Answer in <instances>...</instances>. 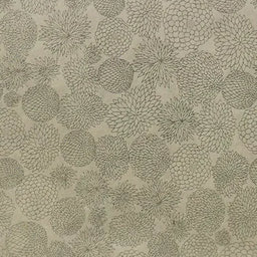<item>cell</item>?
<instances>
[{
    "label": "cell",
    "mask_w": 257,
    "mask_h": 257,
    "mask_svg": "<svg viewBox=\"0 0 257 257\" xmlns=\"http://www.w3.org/2000/svg\"><path fill=\"white\" fill-rule=\"evenodd\" d=\"M162 104V98L155 88L136 85L110 101L105 121L115 136L138 138L154 126Z\"/></svg>",
    "instance_id": "1"
},
{
    "label": "cell",
    "mask_w": 257,
    "mask_h": 257,
    "mask_svg": "<svg viewBox=\"0 0 257 257\" xmlns=\"http://www.w3.org/2000/svg\"><path fill=\"white\" fill-rule=\"evenodd\" d=\"M166 40L181 51H194L213 36L215 17L205 0H174L164 11Z\"/></svg>",
    "instance_id": "2"
},
{
    "label": "cell",
    "mask_w": 257,
    "mask_h": 257,
    "mask_svg": "<svg viewBox=\"0 0 257 257\" xmlns=\"http://www.w3.org/2000/svg\"><path fill=\"white\" fill-rule=\"evenodd\" d=\"M215 57L226 70L252 68L257 59V33L251 20L235 13L215 21L213 30Z\"/></svg>",
    "instance_id": "3"
},
{
    "label": "cell",
    "mask_w": 257,
    "mask_h": 257,
    "mask_svg": "<svg viewBox=\"0 0 257 257\" xmlns=\"http://www.w3.org/2000/svg\"><path fill=\"white\" fill-rule=\"evenodd\" d=\"M223 80L222 66L208 51H190L179 59L176 82L181 97L191 105L203 106L214 100L221 92Z\"/></svg>",
    "instance_id": "4"
},
{
    "label": "cell",
    "mask_w": 257,
    "mask_h": 257,
    "mask_svg": "<svg viewBox=\"0 0 257 257\" xmlns=\"http://www.w3.org/2000/svg\"><path fill=\"white\" fill-rule=\"evenodd\" d=\"M38 32V39L50 54L71 57L90 39L91 21L84 12L55 10L43 20Z\"/></svg>",
    "instance_id": "5"
},
{
    "label": "cell",
    "mask_w": 257,
    "mask_h": 257,
    "mask_svg": "<svg viewBox=\"0 0 257 257\" xmlns=\"http://www.w3.org/2000/svg\"><path fill=\"white\" fill-rule=\"evenodd\" d=\"M178 50L160 37L141 41L134 50L133 68L142 84L152 88H170L176 82Z\"/></svg>",
    "instance_id": "6"
},
{
    "label": "cell",
    "mask_w": 257,
    "mask_h": 257,
    "mask_svg": "<svg viewBox=\"0 0 257 257\" xmlns=\"http://www.w3.org/2000/svg\"><path fill=\"white\" fill-rule=\"evenodd\" d=\"M197 138L209 153L222 154L232 146L236 118L232 107L223 100H212L202 106L198 115Z\"/></svg>",
    "instance_id": "7"
},
{
    "label": "cell",
    "mask_w": 257,
    "mask_h": 257,
    "mask_svg": "<svg viewBox=\"0 0 257 257\" xmlns=\"http://www.w3.org/2000/svg\"><path fill=\"white\" fill-rule=\"evenodd\" d=\"M170 177L181 191L203 188L212 175L210 153L195 143L183 144L171 157Z\"/></svg>",
    "instance_id": "8"
},
{
    "label": "cell",
    "mask_w": 257,
    "mask_h": 257,
    "mask_svg": "<svg viewBox=\"0 0 257 257\" xmlns=\"http://www.w3.org/2000/svg\"><path fill=\"white\" fill-rule=\"evenodd\" d=\"M14 201L21 214L39 222L49 217L58 201V189L50 177L31 173L15 188Z\"/></svg>",
    "instance_id": "9"
},
{
    "label": "cell",
    "mask_w": 257,
    "mask_h": 257,
    "mask_svg": "<svg viewBox=\"0 0 257 257\" xmlns=\"http://www.w3.org/2000/svg\"><path fill=\"white\" fill-rule=\"evenodd\" d=\"M107 104L93 92H69L60 97L57 122L68 131H88L105 120Z\"/></svg>",
    "instance_id": "10"
},
{
    "label": "cell",
    "mask_w": 257,
    "mask_h": 257,
    "mask_svg": "<svg viewBox=\"0 0 257 257\" xmlns=\"http://www.w3.org/2000/svg\"><path fill=\"white\" fill-rule=\"evenodd\" d=\"M60 134L52 123H35L26 132L19 150L20 163L32 173L48 170L60 154Z\"/></svg>",
    "instance_id": "11"
},
{
    "label": "cell",
    "mask_w": 257,
    "mask_h": 257,
    "mask_svg": "<svg viewBox=\"0 0 257 257\" xmlns=\"http://www.w3.org/2000/svg\"><path fill=\"white\" fill-rule=\"evenodd\" d=\"M128 150L130 167L144 182L161 179L170 167L172 156L167 143L155 134L146 133L138 137Z\"/></svg>",
    "instance_id": "12"
},
{
    "label": "cell",
    "mask_w": 257,
    "mask_h": 257,
    "mask_svg": "<svg viewBox=\"0 0 257 257\" xmlns=\"http://www.w3.org/2000/svg\"><path fill=\"white\" fill-rule=\"evenodd\" d=\"M197 113L181 96L170 98L162 104L157 117V130L168 144L183 145L196 136Z\"/></svg>",
    "instance_id": "13"
},
{
    "label": "cell",
    "mask_w": 257,
    "mask_h": 257,
    "mask_svg": "<svg viewBox=\"0 0 257 257\" xmlns=\"http://www.w3.org/2000/svg\"><path fill=\"white\" fill-rule=\"evenodd\" d=\"M185 214L193 230L211 235L223 224L226 207L215 190L200 188L188 197Z\"/></svg>",
    "instance_id": "14"
},
{
    "label": "cell",
    "mask_w": 257,
    "mask_h": 257,
    "mask_svg": "<svg viewBox=\"0 0 257 257\" xmlns=\"http://www.w3.org/2000/svg\"><path fill=\"white\" fill-rule=\"evenodd\" d=\"M38 28L31 14L14 9L0 20V41L6 52L27 56L38 40Z\"/></svg>",
    "instance_id": "15"
},
{
    "label": "cell",
    "mask_w": 257,
    "mask_h": 257,
    "mask_svg": "<svg viewBox=\"0 0 257 257\" xmlns=\"http://www.w3.org/2000/svg\"><path fill=\"white\" fill-rule=\"evenodd\" d=\"M156 222L144 212L131 211L114 216L108 224V235L113 245L135 248L148 242L155 233Z\"/></svg>",
    "instance_id": "16"
},
{
    "label": "cell",
    "mask_w": 257,
    "mask_h": 257,
    "mask_svg": "<svg viewBox=\"0 0 257 257\" xmlns=\"http://www.w3.org/2000/svg\"><path fill=\"white\" fill-rule=\"evenodd\" d=\"M249 166L248 160L236 151L222 153L212 168L215 191L224 198L237 195L247 184Z\"/></svg>",
    "instance_id": "17"
},
{
    "label": "cell",
    "mask_w": 257,
    "mask_h": 257,
    "mask_svg": "<svg viewBox=\"0 0 257 257\" xmlns=\"http://www.w3.org/2000/svg\"><path fill=\"white\" fill-rule=\"evenodd\" d=\"M181 202L182 191L168 180L149 182L138 193V205L141 211L154 220H162L176 212Z\"/></svg>",
    "instance_id": "18"
},
{
    "label": "cell",
    "mask_w": 257,
    "mask_h": 257,
    "mask_svg": "<svg viewBox=\"0 0 257 257\" xmlns=\"http://www.w3.org/2000/svg\"><path fill=\"white\" fill-rule=\"evenodd\" d=\"M4 246L10 257H44L48 247L45 228L35 221H21L10 227Z\"/></svg>",
    "instance_id": "19"
},
{
    "label": "cell",
    "mask_w": 257,
    "mask_h": 257,
    "mask_svg": "<svg viewBox=\"0 0 257 257\" xmlns=\"http://www.w3.org/2000/svg\"><path fill=\"white\" fill-rule=\"evenodd\" d=\"M228 227L238 240L257 237V188H243L228 207Z\"/></svg>",
    "instance_id": "20"
},
{
    "label": "cell",
    "mask_w": 257,
    "mask_h": 257,
    "mask_svg": "<svg viewBox=\"0 0 257 257\" xmlns=\"http://www.w3.org/2000/svg\"><path fill=\"white\" fill-rule=\"evenodd\" d=\"M94 163L108 181H119L130 168V150L124 139L105 135L95 142Z\"/></svg>",
    "instance_id": "21"
},
{
    "label": "cell",
    "mask_w": 257,
    "mask_h": 257,
    "mask_svg": "<svg viewBox=\"0 0 257 257\" xmlns=\"http://www.w3.org/2000/svg\"><path fill=\"white\" fill-rule=\"evenodd\" d=\"M126 23L143 39L155 37L161 29L164 7L161 0H125Z\"/></svg>",
    "instance_id": "22"
},
{
    "label": "cell",
    "mask_w": 257,
    "mask_h": 257,
    "mask_svg": "<svg viewBox=\"0 0 257 257\" xmlns=\"http://www.w3.org/2000/svg\"><path fill=\"white\" fill-rule=\"evenodd\" d=\"M134 33L127 23L118 17L103 18L96 26L94 44L102 54L109 57H119L131 47Z\"/></svg>",
    "instance_id": "23"
},
{
    "label": "cell",
    "mask_w": 257,
    "mask_h": 257,
    "mask_svg": "<svg viewBox=\"0 0 257 257\" xmlns=\"http://www.w3.org/2000/svg\"><path fill=\"white\" fill-rule=\"evenodd\" d=\"M21 103L23 112L30 120L45 123L56 117L60 97L51 85L36 84L24 92Z\"/></svg>",
    "instance_id": "24"
},
{
    "label": "cell",
    "mask_w": 257,
    "mask_h": 257,
    "mask_svg": "<svg viewBox=\"0 0 257 257\" xmlns=\"http://www.w3.org/2000/svg\"><path fill=\"white\" fill-rule=\"evenodd\" d=\"M221 93L229 106L246 110L257 100V78L246 70L230 71L224 77Z\"/></svg>",
    "instance_id": "25"
},
{
    "label": "cell",
    "mask_w": 257,
    "mask_h": 257,
    "mask_svg": "<svg viewBox=\"0 0 257 257\" xmlns=\"http://www.w3.org/2000/svg\"><path fill=\"white\" fill-rule=\"evenodd\" d=\"M85 221L84 206L76 197H66L57 201L49 215L51 230L59 237L77 234Z\"/></svg>",
    "instance_id": "26"
},
{
    "label": "cell",
    "mask_w": 257,
    "mask_h": 257,
    "mask_svg": "<svg viewBox=\"0 0 257 257\" xmlns=\"http://www.w3.org/2000/svg\"><path fill=\"white\" fill-rule=\"evenodd\" d=\"M75 257H113L114 245L102 228L87 227L69 242Z\"/></svg>",
    "instance_id": "27"
},
{
    "label": "cell",
    "mask_w": 257,
    "mask_h": 257,
    "mask_svg": "<svg viewBox=\"0 0 257 257\" xmlns=\"http://www.w3.org/2000/svg\"><path fill=\"white\" fill-rule=\"evenodd\" d=\"M95 140L88 131H70L60 142V154L72 167H85L94 160Z\"/></svg>",
    "instance_id": "28"
},
{
    "label": "cell",
    "mask_w": 257,
    "mask_h": 257,
    "mask_svg": "<svg viewBox=\"0 0 257 257\" xmlns=\"http://www.w3.org/2000/svg\"><path fill=\"white\" fill-rule=\"evenodd\" d=\"M133 65L120 57H109L97 69L99 86L104 90L120 94L131 88L134 79Z\"/></svg>",
    "instance_id": "29"
},
{
    "label": "cell",
    "mask_w": 257,
    "mask_h": 257,
    "mask_svg": "<svg viewBox=\"0 0 257 257\" xmlns=\"http://www.w3.org/2000/svg\"><path fill=\"white\" fill-rule=\"evenodd\" d=\"M65 84L71 92H93L99 90L97 69L82 57H71L61 67Z\"/></svg>",
    "instance_id": "30"
},
{
    "label": "cell",
    "mask_w": 257,
    "mask_h": 257,
    "mask_svg": "<svg viewBox=\"0 0 257 257\" xmlns=\"http://www.w3.org/2000/svg\"><path fill=\"white\" fill-rule=\"evenodd\" d=\"M108 180L96 170H86L80 174L74 185V193L80 203L87 208L104 204L110 195Z\"/></svg>",
    "instance_id": "31"
},
{
    "label": "cell",
    "mask_w": 257,
    "mask_h": 257,
    "mask_svg": "<svg viewBox=\"0 0 257 257\" xmlns=\"http://www.w3.org/2000/svg\"><path fill=\"white\" fill-rule=\"evenodd\" d=\"M25 136V123L19 113L9 107H0V158L19 151Z\"/></svg>",
    "instance_id": "32"
},
{
    "label": "cell",
    "mask_w": 257,
    "mask_h": 257,
    "mask_svg": "<svg viewBox=\"0 0 257 257\" xmlns=\"http://www.w3.org/2000/svg\"><path fill=\"white\" fill-rule=\"evenodd\" d=\"M31 79L30 63L25 57L6 52L0 57V83L8 91L24 87Z\"/></svg>",
    "instance_id": "33"
},
{
    "label": "cell",
    "mask_w": 257,
    "mask_h": 257,
    "mask_svg": "<svg viewBox=\"0 0 257 257\" xmlns=\"http://www.w3.org/2000/svg\"><path fill=\"white\" fill-rule=\"evenodd\" d=\"M31 80L36 84L50 85L55 82L61 72V66L56 56L40 54L30 62Z\"/></svg>",
    "instance_id": "34"
},
{
    "label": "cell",
    "mask_w": 257,
    "mask_h": 257,
    "mask_svg": "<svg viewBox=\"0 0 257 257\" xmlns=\"http://www.w3.org/2000/svg\"><path fill=\"white\" fill-rule=\"evenodd\" d=\"M139 189L130 181L119 182L110 191L108 204L113 211L125 213L135 211L138 205Z\"/></svg>",
    "instance_id": "35"
},
{
    "label": "cell",
    "mask_w": 257,
    "mask_h": 257,
    "mask_svg": "<svg viewBox=\"0 0 257 257\" xmlns=\"http://www.w3.org/2000/svg\"><path fill=\"white\" fill-rule=\"evenodd\" d=\"M215 241L208 234L196 233L190 235L182 245L181 257H218Z\"/></svg>",
    "instance_id": "36"
},
{
    "label": "cell",
    "mask_w": 257,
    "mask_h": 257,
    "mask_svg": "<svg viewBox=\"0 0 257 257\" xmlns=\"http://www.w3.org/2000/svg\"><path fill=\"white\" fill-rule=\"evenodd\" d=\"M238 136L244 147L257 155V105L246 109L238 124Z\"/></svg>",
    "instance_id": "37"
},
{
    "label": "cell",
    "mask_w": 257,
    "mask_h": 257,
    "mask_svg": "<svg viewBox=\"0 0 257 257\" xmlns=\"http://www.w3.org/2000/svg\"><path fill=\"white\" fill-rule=\"evenodd\" d=\"M160 228L176 241H185L192 232V226L183 212H174L161 220Z\"/></svg>",
    "instance_id": "38"
},
{
    "label": "cell",
    "mask_w": 257,
    "mask_h": 257,
    "mask_svg": "<svg viewBox=\"0 0 257 257\" xmlns=\"http://www.w3.org/2000/svg\"><path fill=\"white\" fill-rule=\"evenodd\" d=\"M24 167L13 158L0 159V189L7 191L16 188L24 179Z\"/></svg>",
    "instance_id": "39"
},
{
    "label": "cell",
    "mask_w": 257,
    "mask_h": 257,
    "mask_svg": "<svg viewBox=\"0 0 257 257\" xmlns=\"http://www.w3.org/2000/svg\"><path fill=\"white\" fill-rule=\"evenodd\" d=\"M149 257H181L176 240L164 232H157L148 241Z\"/></svg>",
    "instance_id": "40"
},
{
    "label": "cell",
    "mask_w": 257,
    "mask_h": 257,
    "mask_svg": "<svg viewBox=\"0 0 257 257\" xmlns=\"http://www.w3.org/2000/svg\"><path fill=\"white\" fill-rule=\"evenodd\" d=\"M50 179L53 181L58 190H68L75 185L77 181V172L72 166L66 163L55 165L49 173Z\"/></svg>",
    "instance_id": "41"
},
{
    "label": "cell",
    "mask_w": 257,
    "mask_h": 257,
    "mask_svg": "<svg viewBox=\"0 0 257 257\" xmlns=\"http://www.w3.org/2000/svg\"><path fill=\"white\" fill-rule=\"evenodd\" d=\"M14 213V201L4 190L0 189V239L6 235L12 226Z\"/></svg>",
    "instance_id": "42"
},
{
    "label": "cell",
    "mask_w": 257,
    "mask_h": 257,
    "mask_svg": "<svg viewBox=\"0 0 257 257\" xmlns=\"http://www.w3.org/2000/svg\"><path fill=\"white\" fill-rule=\"evenodd\" d=\"M218 257H257V243L249 240L230 243L222 249Z\"/></svg>",
    "instance_id": "43"
},
{
    "label": "cell",
    "mask_w": 257,
    "mask_h": 257,
    "mask_svg": "<svg viewBox=\"0 0 257 257\" xmlns=\"http://www.w3.org/2000/svg\"><path fill=\"white\" fill-rule=\"evenodd\" d=\"M59 0H19L23 10L34 15H48L56 10Z\"/></svg>",
    "instance_id": "44"
},
{
    "label": "cell",
    "mask_w": 257,
    "mask_h": 257,
    "mask_svg": "<svg viewBox=\"0 0 257 257\" xmlns=\"http://www.w3.org/2000/svg\"><path fill=\"white\" fill-rule=\"evenodd\" d=\"M95 10L104 18L117 17L125 8V0H93Z\"/></svg>",
    "instance_id": "45"
},
{
    "label": "cell",
    "mask_w": 257,
    "mask_h": 257,
    "mask_svg": "<svg viewBox=\"0 0 257 257\" xmlns=\"http://www.w3.org/2000/svg\"><path fill=\"white\" fill-rule=\"evenodd\" d=\"M248 0H207L209 6L216 11L229 15L238 13L247 3Z\"/></svg>",
    "instance_id": "46"
},
{
    "label": "cell",
    "mask_w": 257,
    "mask_h": 257,
    "mask_svg": "<svg viewBox=\"0 0 257 257\" xmlns=\"http://www.w3.org/2000/svg\"><path fill=\"white\" fill-rule=\"evenodd\" d=\"M44 257H75V254L69 244L56 240L48 244Z\"/></svg>",
    "instance_id": "47"
},
{
    "label": "cell",
    "mask_w": 257,
    "mask_h": 257,
    "mask_svg": "<svg viewBox=\"0 0 257 257\" xmlns=\"http://www.w3.org/2000/svg\"><path fill=\"white\" fill-rule=\"evenodd\" d=\"M108 220V214L103 206H97L90 209L88 213V223L91 227L102 228Z\"/></svg>",
    "instance_id": "48"
},
{
    "label": "cell",
    "mask_w": 257,
    "mask_h": 257,
    "mask_svg": "<svg viewBox=\"0 0 257 257\" xmlns=\"http://www.w3.org/2000/svg\"><path fill=\"white\" fill-rule=\"evenodd\" d=\"M82 58L89 64H95L102 58V53L94 43L85 45L82 49Z\"/></svg>",
    "instance_id": "49"
},
{
    "label": "cell",
    "mask_w": 257,
    "mask_h": 257,
    "mask_svg": "<svg viewBox=\"0 0 257 257\" xmlns=\"http://www.w3.org/2000/svg\"><path fill=\"white\" fill-rule=\"evenodd\" d=\"M214 241H215L216 245L226 247V246H228V245L231 243V241H232V234L230 233V231H229L227 228L218 229V230L215 232Z\"/></svg>",
    "instance_id": "50"
},
{
    "label": "cell",
    "mask_w": 257,
    "mask_h": 257,
    "mask_svg": "<svg viewBox=\"0 0 257 257\" xmlns=\"http://www.w3.org/2000/svg\"><path fill=\"white\" fill-rule=\"evenodd\" d=\"M92 1L93 0H63L68 9L78 12H84L92 3Z\"/></svg>",
    "instance_id": "51"
},
{
    "label": "cell",
    "mask_w": 257,
    "mask_h": 257,
    "mask_svg": "<svg viewBox=\"0 0 257 257\" xmlns=\"http://www.w3.org/2000/svg\"><path fill=\"white\" fill-rule=\"evenodd\" d=\"M21 95L16 92V91H8L7 93L4 94L3 96V100H4V103L9 107H15L19 104V102L21 101Z\"/></svg>",
    "instance_id": "52"
},
{
    "label": "cell",
    "mask_w": 257,
    "mask_h": 257,
    "mask_svg": "<svg viewBox=\"0 0 257 257\" xmlns=\"http://www.w3.org/2000/svg\"><path fill=\"white\" fill-rule=\"evenodd\" d=\"M16 0H0V14L5 15L6 13L14 10Z\"/></svg>",
    "instance_id": "53"
},
{
    "label": "cell",
    "mask_w": 257,
    "mask_h": 257,
    "mask_svg": "<svg viewBox=\"0 0 257 257\" xmlns=\"http://www.w3.org/2000/svg\"><path fill=\"white\" fill-rule=\"evenodd\" d=\"M116 257H149V256H148V254H146L142 251L130 249V250H124V251L120 252Z\"/></svg>",
    "instance_id": "54"
},
{
    "label": "cell",
    "mask_w": 257,
    "mask_h": 257,
    "mask_svg": "<svg viewBox=\"0 0 257 257\" xmlns=\"http://www.w3.org/2000/svg\"><path fill=\"white\" fill-rule=\"evenodd\" d=\"M249 178L257 188V158L249 166Z\"/></svg>",
    "instance_id": "55"
},
{
    "label": "cell",
    "mask_w": 257,
    "mask_h": 257,
    "mask_svg": "<svg viewBox=\"0 0 257 257\" xmlns=\"http://www.w3.org/2000/svg\"><path fill=\"white\" fill-rule=\"evenodd\" d=\"M0 257H10V255L7 252L5 246L2 245V244H0Z\"/></svg>",
    "instance_id": "56"
},
{
    "label": "cell",
    "mask_w": 257,
    "mask_h": 257,
    "mask_svg": "<svg viewBox=\"0 0 257 257\" xmlns=\"http://www.w3.org/2000/svg\"><path fill=\"white\" fill-rule=\"evenodd\" d=\"M252 68H253V72H254V76L257 78V59H256V61H255V63L253 64V66H252Z\"/></svg>",
    "instance_id": "57"
},
{
    "label": "cell",
    "mask_w": 257,
    "mask_h": 257,
    "mask_svg": "<svg viewBox=\"0 0 257 257\" xmlns=\"http://www.w3.org/2000/svg\"><path fill=\"white\" fill-rule=\"evenodd\" d=\"M249 1H250V4L252 5V7L257 10V0H249Z\"/></svg>",
    "instance_id": "58"
},
{
    "label": "cell",
    "mask_w": 257,
    "mask_h": 257,
    "mask_svg": "<svg viewBox=\"0 0 257 257\" xmlns=\"http://www.w3.org/2000/svg\"><path fill=\"white\" fill-rule=\"evenodd\" d=\"M3 87H2V85H1V83H0V100H1V97L3 96Z\"/></svg>",
    "instance_id": "59"
},
{
    "label": "cell",
    "mask_w": 257,
    "mask_h": 257,
    "mask_svg": "<svg viewBox=\"0 0 257 257\" xmlns=\"http://www.w3.org/2000/svg\"><path fill=\"white\" fill-rule=\"evenodd\" d=\"M161 1H165V2H173L174 0H161Z\"/></svg>",
    "instance_id": "60"
},
{
    "label": "cell",
    "mask_w": 257,
    "mask_h": 257,
    "mask_svg": "<svg viewBox=\"0 0 257 257\" xmlns=\"http://www.w3.org/2000/svg\"><path fill=\"white\" fill-rule=\"evenodd\" d=\"M0 51H1V41H0Z\"/></svg>",
    "instance_id": "61"
},
{
    "label": "cell",
    "mask_w": 257,
    "mask_h": 257,
    "mask_svg": "<svg viewBox=\"0 0 257 257\" xmlns=\"http://www.w3.org/2000/svg\"><path fill=\"white\" fill-rule=\"evenodd\" d=\"M256 33H257V27H256Z\"/></svg>",
    "instance_id": "62"
}]
</instances>
